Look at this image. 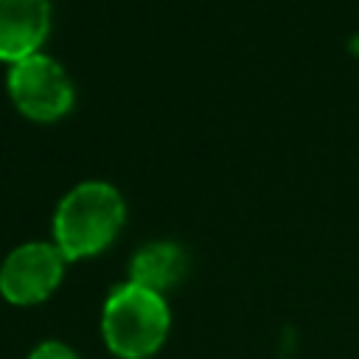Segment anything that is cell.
I'll list each match as a JSON object with an SVG mask.
<instances>
[{"label":"cell","instance_id":"1","mask_svg":"<svg viewBox=\"0 0 359 359\" xmlns=\"http://www.w3.org/2000/svg\"><path fill=\"white\" fill-rule=\"evenodd\" d=\"M123 224V194L107 180H84L56 202L50 230L65 261H84L104 252Z\"/></svg>","mask_w":359,"mask_h":359},{"label":"cell","instance_id":"2","mask_svg":"<svg viewBox=\"0 0 359 359\" xmlns=\"http://www.w3.org/2000/svg\"><path fill=\"white\" fill-rule=\"evenodd\" d=\"M171 328V309L165 294L143 289L132 280L118 283L101 309V337L118 359L154 356Z\"/></svg>","mask_w":359,"mask_h":359},{"label":"cell","instance_id":"3","mask_svg":"<svg viewBox=\"0 0 359 359\" xmlns=\"http://www.w3.org/2000/svg\"><path fill=\"white\" fill-rule=\"evenodd\" d=\"M6 93L14 109L34 123H56L76 104V84L50 53H34L6 73Z\"/></svg>","mask_w":359,"mask_h":359},{"label":"cell","instance_id":"4","mask_svg":"<svg viewBox=\"0 0 359 359\" xmlns=\"http://www.w3.org/2000/svg\"><path fill=\"white\" fill-rule=\"evenodd\" d=\"M65 255L53 241H25L0 264V297L11 306L48 300L65 278Z\"/></svg>","mask_w":359,"mask_h":359},{"label":"cell","instance_id":"5","mask_svg":"<svg viewBox=\"0 0 359 359\" xmlns=\"http://www.w3.org/2000/svg\"><path fill=\"white\" fill-rule=\"evenodd\" d=\"M50 28V0H0V62L11 67L34 53H42Z\"/></svg>","mask_w":359,"mask_h":359},{"label":"cell","instance_id":"6","mask_svg":"<svg viewBox=\"0 0 359 359\" xmlns=\"http://www.w3.org/2000/svg\"><path fill=\"white\" fill-rule=\"evenodd\" d=\"M185 272H188V255L177 241L168 238L137 247V252L129 261V280L157 294L174 289L185 278Z\"/></svg>","mask_w":359,"mask_h":359},{"label":"cell","instance_id":"7","mask_svg":"<svg viewBox=\"0 0 359 359\" xmlns=\"http://www.w3.org/2000/svg\"><path fill=\"white\" fill-rule=\"evenodd\" d=\"M28 359H79L73 348H67L65 342H56V339H48V342H39Z\"/></svg>","mask_w":359,"mask_h":359}]
</instances>
